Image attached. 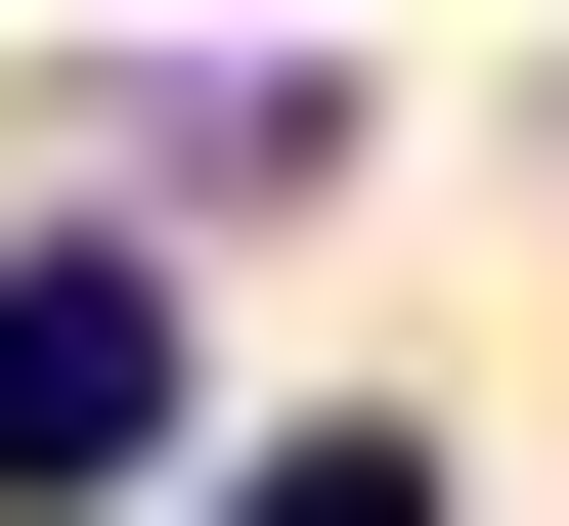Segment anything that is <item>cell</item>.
<instances>
[{
    "label": "cell",
    "instance_id": "1",
    "mask_svg": "<svg viewBox=\"0 0 569 526\" xmlns=\"http://www.w3.org/2000/svg\"><path fill=\"white\" fill-rule=\"evenodd\" d=\"M176 439V264H0V483H132Z\"/></svg>",
    "mask_w": 569,
    "mask_h": 526
},
{
    "label": "cell",
    "instance_id": "2",
    "mask_svg": "<svg viewBox=\"0 0 569 526\" xmlns=\"http://www.w3.org/2000/svg\"><path fill=\"white\" fill-rule=\"evenodd\" d=\"M219 526H438V439H263V483H219Z\"/></svg>",
    "mask_w": 569,
    "mask_h": 526
}]
</instances>
